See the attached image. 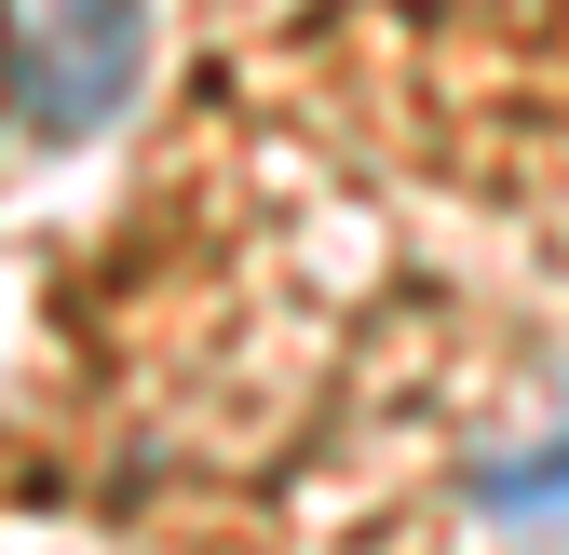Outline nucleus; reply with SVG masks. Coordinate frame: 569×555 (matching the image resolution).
Wrapping results in <instances>:
<instances>
[{
    "label": "nucleus",
    "mask_w": 569,
    "mask_h": 555,
    "mask_svg": "<svg viewBox=\"0 0 569 555\" xmlns=\"http://www.w3.org/2000/svg\"><path fill=\"white\" fill-rule=\"evenodd\" d=\"M136 82V0H28L14 41V109L41 135H96Z\"/></svg>",
    "instance_id": "obj_1"
},
{
    "label": "nucleus",
    "mask_w": 569,
    "mask_h": 555,
    "mask_svg": "<svg viewBox=\"0 0 569 555\" xmlns=\"http://www.w3.org/2000/svg\"><path fill=\"white\" fill-rule=\"evenodd\" d=\"M475 502H488V515H542V502H569V421H556L542 447H516V461H488Z\"/></svg>",
    "instance_id": "obj_2"
}]
</instances>
